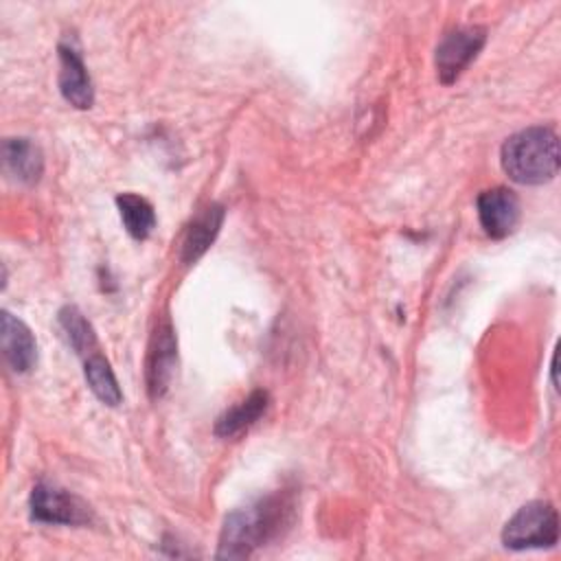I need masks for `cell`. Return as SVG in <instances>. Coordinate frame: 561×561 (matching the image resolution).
I'll return each instance as SVG.
<instances>
[{
    "instance_id": "cell-1",
    "label": "cell",
    "mask_w": 561,
    "mask_h": 561,
    "mask_svg": "<svg viewBox=\"0 0 561 561\" xmlns=\"http://www.w3.org/2000/svg\"><path fill=\"white\" fill-rule=\"evenodd\" d=\"M291 502L283 493L265 495L243 508L232 511L221 528L219 559H243L274 539L287 524Z\"/></svg>"
},
{
    "instance_id": "cell-2",
    "label": "cell",
    "mask_w": 561,
    "mask_h": 561,
    "mask_svg": "<svg viewBox=\"0 0 561 561\" xmlns=\"http://www.w3.org/2000/svg\"><path fill=\"white\" fill-rule=\"evenodd\" d=\"M502 169L517 184H543L559 173V138L550 127H528L502 145Z\"/></svg>"
},
{
    "instance_id": "cell-3",
    "label": "cell",
    "mask_w": 561,
    "mask_h": 561,
    "mask_svg": "<svg viewBox=\"0 0 561 561\" xmlns=\"http://www.w3.org/2000/svg\"><path fill=\"white\" fill-rule=\"evenodd\" d=\"M559 539V515L548 502L524 504L504 526L502 543L511 550L550 548Z\"/></svg>"
},
{
    "instance_id": "cell-4",
    "label": "cell",
    "mask_w": 561,
    "mask_h": 561,
    "mask_svg": "<svg viewBox=\"0 0 561 561\" xmlns=\"http://www.w3.org/2000/svg\"><path fill=\"white\" fill-rule=\"evenodd\" d=\"M482 26H460L447 33L436 46V72L443 83H454L484 46Z\"/></svg>"
},
{
    "instance_id": "cell-5",
    "label": "cell",
    "mask_w": 561,
    "mask_h": 561,
    "mask_svg": "<svg viewBox=\"0 0 561 561\" xmlns=\"http://www.w3.org/2000/svg\"><path fill=\"white\" fill-rule=\"evenodd\" d=\"M31 517L42 524L79 526L90 522V511L77 495L55 484L37 482L31 493Z\"/></svg>"
},
{
    "instance_id": "cell-6",
    "label": "cell",
    "mask_w": 561,
    "mask_h": 561,
    "mask_svg": "<svg viewBox=\"0 0 561 561\" xmlns=\"http://www.w3.org/2000/svg\"><path fill=\"white\" fill-rule=\"evenodd\" d=\"M478 219L493 239L508 237L519 221V199L511 188L495 186L478 195Z\"/></svg>"
},
{
    "instance_id": "cell-7",
    "label": "cell",
    "mask_w": 561,
    "mask_h": 561,
    "mask_svg": "<svg viewBox=\"0 0 561 561\" xmlns=\"http://www.w3.org/2000/svg\"><path fill=\"white\" fill-rule=\"evenodd\" d=\"M59 90L64 99L79 110H88L94 103L92 79L79 48L72 44H59Z\"/></svg>"
},
{
    "instance_id": "cell-8",
    "label": "cell",
    "mask_w": 561,
    "mask_h": 561,
    "mask_svg": "<svg viewBox=\"0 0 561 561\" xmlns=\"http://www.w3.org/2000/svg\"><path fill=\"white\" fill-rule=\"evenodd\" d=\"M2 353L13 373H28L37 362V344L31 329L11 316L9 311L2 313Z\"/></svg>"
},
{
    "instance_id": "cell-9",
    "label": "cell",
    "mask_w": 561,
    "mask_h": 561,
    "mask_svg": "<svg viewBox=\"0 0 561 561\" xmlns=\"http://www.w3.org/2000/svg\"><path fill=\"white\" fill-rule=\"evenodd\" d=\"M175 368V337L173 329L164 322L156 329L151 351H149V362H147V383L151 397H160L171 381Z\"/></svg>"
},
{
    "instance_id": "cell-10",
    "label": "cell",
    "mask_w": 561,
    "mask_h": 561,
    "mask_svg": "<svg viewBox=\"0 0 561 561\" xmlns=\"http://www.w3.org/2000/svg\"><path fill=\"white\" fill-rule=\"evenodd\" d=\"M221 224H224V208L219 204H208L206 208H202L184 232L182 261L195 263L210 248V243L219 234Z\"/></svg>"
},
{
    "instance_id": "cell-11",
    "label": "cell",
    "mask_w": 561,
    "mask_h": 561,
    "mask_svg": "<svg viewBox=\"0 0 561 561\" xmlns=\"http://www.w3.org/2000/svg\"><path fill=\"white\" fill-rule=\"evenodd\" d=\"M2 160L7 173L22 184L37 182L44 171L42 151L28 138H7L2 145Z\"/></svg>"
},
{
    "instance_id": "cell-12",
    "label": "cell",
    "mask_w": 561,
    "mask_h": 561,
    "mask_svg": "<svg viewBox=\"0 0 561 561\" xmlns=\"http://www.w3.org/2000/svg\"><path fill=\"white\" fill-rule=\"evenodd\" d=\"M270 397L265 390L250 392L243 401L228 408L215 423V434L221 438H234L250 430L267 410Z\"/></svg>"
},
{
    "instance_id": "cell-13",
    "label": "cell",
    "mask_w": 561,
    "mask_h": 561,
    "mask_svg": "<svg viewBox=\"0 0 561 561\" xmlns=\"http://www.w3.org/2000/svg\"><path fill=\"white\" fill-rule=\"evenodd\" d=\"M116 206H118L125 230L134 239L142 241L153 232L156 213H153V206L145 197H140L136 193H123L116 197Z\"/></svg>"
},
{
    "instance_id": "cell-14",
    "label": "cell",
    "mask_w": 561,
    "mask_h": 561,
    "mask_svg": "<svg viewBox=\"0 0 561 561\" xmlns=\"http://www.w3.org/2000/svg\"><path fill=\"white\" fill-rule=\"evenodd\" d=\"M85 381L90 386V390L94 392V397L99 401H103L105 405H118L123 401V392H121V386L114 377V370L110 366V362L94 353V355H88L85 359Z\"/></svg>"
},
{
    "instance_id": "cell-15",
    "label": "cell",
    "mask_w": 561,
    "mask_h": 561,
    "mask_svg": "<svg viewBox=\"0 0 561 561\" xmlns=\"http://www.w3.org/2000/svg\"><path fill=\"white\" fill-rule=\"evenodd\" d=\"M59 324L64 329V335H66L68 344L77 353L88 355L94 348V344H96L94 331H92L90 322L85 320V316L77 307H64L59 311Z\"/></svg>"
}]
</instances>
